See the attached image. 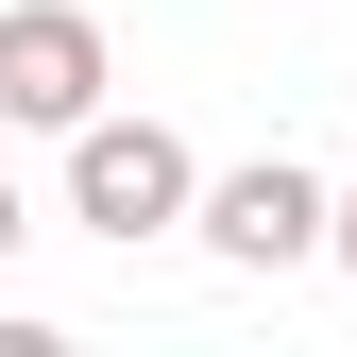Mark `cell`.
<instances>
[{
	"label": "cell",
	"mask_w": 357,
	"mask_h": 357,
	"mask_svg": "<svg viewBox=\"0 0 357 357\" xmlns=\"http://www.w3.org/2000/svg\"><path fill=\"white\" fill-rule=\"evenodd\" d=\"M324 255H340V273H357V188H340V204H324Z\"/></svg>",
	"instance_id": "5"
},
{
	"label": "cell",
	"mask_w": 357,
	"mask_h": 357,
	"mask_svg": "<svg viewBox=\"0 0 357 357\" xmlns=\"http://www.w3.org/2000/svg\"><path fill=\"white\" fill-rule=\"evenodd\" d=\"M324 170L306 153H238V170H204V204H188V238L221 255V273H306V255H324Z\"/></svg>",
	"instance_id": "2"
},
{
	"label": "cell",
	"mask_w": 357,
	"mask_h": 357,
	"mask_svg": "<svg viewBox=\"0 0 357 357\" xmlns=\"http://www.w3.org/2000/svg\"><path fill=\"white\" fill-rule=\"evenodd\" d=\"M102 85H119V52H102L85 0H17V17H0V119H17V137L102 119Z\"/></svg>",
	"instance_id": "3"
},
{
	"label": "cell",
	"mask_w": 357,
	"mask_h": 357,
	"mask_svg": "<svg viewBox=\"0 0 357 357\" xmlns=\"http://www.w3.org/2000/svg\"><path fill=\"white\" fill-rule=\"evenodd\" d=\"M17 238H34V204H17V170H0V273H17Z\"/></svg>",
	"instance_id": "4"
},
{
	"label": "cell",
	"mask_w": 357,
	"mask_h": 357,
	"mask_svg": "<svg viewBox=\"0 0 357 357\" xmlns=\"http://www.w3.org/2000/svg\"><path fill=\"white\" fill-rule=\"evenodd\" d=\"M188 204H204V153L188 137H170V119H68V221H85V238H119V255H137V238H188Z\"/></svg>",
	"instance_id": "1"
}]
</instances>
